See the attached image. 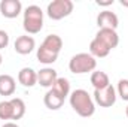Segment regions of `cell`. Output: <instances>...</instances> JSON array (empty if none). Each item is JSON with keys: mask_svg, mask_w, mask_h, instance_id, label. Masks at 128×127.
<instances>
[{"mask_svg": "<svg viewBox=\"0 0 128 127\" xmlns=\"http://www.w3.org/2000/svg\"><path fill=\"white\" fill-rule=\"evenodd\" d=\"M68 100H70V106L73 108V111L78 115H80L84 118H90L94 115L96 103H94V99L91 97V94L86 90L78 88V90L72 91L68 96Z\"/></svg>", "mask_w": 128, "mask_h": 127, "instance_id": "cell-1", "label": "cell"}, {"mask_svg": "<svg viewBox=\"0 0 128 127\" xmlns=\"http://www.w3.org/2000/svg\"><path fill=\"white\" fill-rule=\"evenodd\" d=\"M22 27L28 34H36L43 27V11L37 5H30L24 11Z\"/></svg>", "mask_w": 128, "mask_h": 127, "instance_id": "cell-2", "label": "cell"}, {"mask_svg": "<svg viewBox=\"0 0 128 127\" xmlns=\"http://www.w3.org/2000/svg\"><path fill=\"white\" fill-rule=\"evenodd\" d=\"M97 67V60L90 52H79L73 55L68 61V69L74 75H84L88 72H92Z\"/></svg>", "mask_w": 128, "mask_h": 127, "instance_id": "cell-3", "label": "cell"}, {"mask_svg": "<svg viewBox=\"0 0 128 127\" xmlns=\"http://www.w3.org/2000/svg\"><path fill=\"white\" fill-rule=\"evenodd\" d=\"M73 8H74V5L72 0H52L51 3H48L46 14L51 20L58 21V20L68 17L73 12Z\"/></svg>", "mask_w": 128, "mask_h": 127, "instance_id": "cell-4", "label": "cell"}, {"mask_svg": "<svg viewBox=\"0 0 128 127\" xmlns=\"http://www.w3.org/2000/svg\"><path fill=\"white\" fill-rule=\"evenodd\" d=\"M94 103L100 108H112L116 103V90L110 84L103 90H94Z\"/></svg>", "mask_w": 128, "mask_h": 127, "instance_id": "cell-5", "label": "cell"}, {"mask_svg": "<svg viewBox=\"0 0 128 127\" xmlns=\"http://www.w3.org/2000/svg\"><path fill=\"white\" fill-rule=\"evenodd\" d=\"M22 12V3L20 0H2L0 2V14L4 18H16Z\"/></svg>", "mask_w": 128, "mask_h": 127, "instance_id": "cell-6", "label": "cell"}, {"mask_svg": "<svg viewBox=\"0 0 128 127\" xmlns=\"http://www.w3.org/2000/svg\"><path fill=\"white\" fill-rule=\"evenodd\" d=\"M34 48H36V40H34L33 36L22 34V36H18V37L15 39L14 49H15V52L20 54V55H27V54H30Z\"/></svg>", "mask_w": 128, "mask_h": 127, "instance_id": "cell-7", "label": "cell"}, {"mask_svg": "<svg viewBox=\"0 0 128 127\" xmlns=\"http://www.w3.org/2000/svg\"><path fill=\"white\" fill-rule=\"evenodd\" d=\"M119 24V18L115 12H110V11H103L97 15V26L98 29H112V30H116Z\"/></svg>", "mask_w": 128, "mask_h": 127, "instance_id": "cell-8", "label": "cell"}, {"mask_svg": "<svg viewBox=\"0 0 128 127\" xmlns=\"http://www.w3.org/2000/svg\"><path fill=\"white\" fill-rule=\"evenodd\" d=\"M58 79V73L52 67H43L37 72V84L43 88H51Z\"/></svg>", "mask_w": 128, "mask_h": 127, "instance_id": "cell-9", "label": "cell"}, {"mask_svg": "<svg viewBox=\"0 0 128 127\" xmlns=\"http://www.w3.org/2000/svg\"><path fill=\"white\" fill-rule=\"evenodd\" d=\"M40 46H42L43 49H46L48 52L58 55V54L61 52V48H63V39H61L58 34H48V36L43 39V42H42Z\"/></svg>", "mask_w": 128, "mask_h": 127, "instance_id": "cell-10", "label": "cell"}, {"mask_svg": "<svg viewBox=\"0 0 128 127\" xmlns=\"http://www.w3.org/2000/svg\"><path fill=\"white\" fill-rule=\"evenodd\" d=\"M18 82L26 88H32L37 84V72L32 67H22L18 72Z\"/></svg>", "mask_w": 128, "mask_h": 127, "instance_id": "cell-11", "label": "cell"}, {"mask_svg": "<svg viewBox=\"0 0 128 127\" xmlns=\"http://www.w3.org/2000/svg\"><path fill=\"white\" fill-rule=\"evenodd\" d=\"M96 37L100 39L101 42H104L110 49L116 48L118 43H119V36H118V33H116V30H112V29H98Z\"/></svg>", "mask_w": 128, "mask_h": 127, "instance_id": "cell-12", "label": "cell"}, {"mask_svg": "<svg viewBox=\"0 0 128 127\" xmlns=\"http://www.w3.org/2000/svg\"><path fill=\"white\" fill-rule=\"evenodd\" d=\"M110 48L104 43V42H101L100 39H97L94 37L92 40H91V43H90V54L94 57V58H103V57H107L109 54H110Z\"/></svg>", "mask_w": 128, "mask_h": 127, "instance_id": "cell-13", "label": "cell"}, {"mask_svg": "<svg viewBox=\"0 0 128 127\" xmlns=\"http://www.w3.org/2000/svg\"><path fill=\"white\" fill-rule=\"evenodd\" d=\"M16 90V82L14 76L3 73L0 75V96H12Z\"/></svg>", "mask_w": 128, "mask_h": 127, "instance_id": "cell-14", "label": "cell"}, {"mask_svg": "<svg viewBox=\"0 0 128 127\" xmlns=\"http://www.w3.org/2000/svg\"><path fill=\"white\" fill-rule=\"evenodd\" d=\"M43 103H45V106H46L48 109H51V111H58V109L64 105V99L60 97L54 90L49 88V90L46 91L45 97H43Z\"/></svg>", "mask_w": 128, "mask_h": 127, "instance_id": "cell-15", "label": "cell"}, {"mask_svg": "<svg viewBox=\"0 0 128 127\" xmlns=\"http://www.w3.org/2000/svg\"><path fill=\"white\" fill-rule=\"evenodd\" d=\"M91 84L94 87V90H103L106 87L110 85V79H109V75L106 72H101V70H96L91 73Z\"/></svg>", "mask_w": 128, "mask_h": 127, "instance_id": "cell-16", "label": "cell"}, {"mask_svg": "<svg viewBox=\"0 0 128 127\" xmlns=\"http://www.w3.org/2000/svg\"><path fill=\"white\" fill-rule=\"evenodd\" d=\"M51 90H54L60 97H63L66 100L67 96H70V82L67 78H63V76H58V79L55 81V84L51 87Z\"/></svg>", "mask_w": 128, "mask_h": 127, "instance_id": "cell-17", "label": "cell"}, {"mask_svg": "<svg viewBox=\"0 0 128 127\" xmlns=\"http://www.w3.org/2000/svg\"><path fill=\"white\" fill-rule=\"evenodd\" d=\"M10 103H12V108H14V117H12V120H15V121L21 120L26 115V111H27L26 102L21 97H12Z\"/></svg>", "mask_w": 128, "mask_h": 127, "instance_id": "cell-18", "label": "cell"}, {"mask_svg": "<svg viewBox=\"0 0 128 127\" xmlns=\"http://www.w3.org/2000/svg\"><path fill=\"white\" fill-rule=\"evenodd\" d=\"M36 57H37V61L42 64H52L57 61V58H58V55H55V54H51V52H48L46 49H43L42 46H39L37 48V52H36Z\"/></svg>", "mask_w": 128, "mask_h": 127, "instance_id": "cell-19", "label": "cell"}, {"mask_svg": "<svg viewBox=\"0 0 128 127\" xmlns=\"http://www.w3.org/2000/svg\"><path fill=\"white\" fill-rule=\"evenodd\" d=\"M14 117V108L10 100H2L0 102V120H12Z\"/></svg>", "mask_w": 128, "mask_h": 127, "instance_id": "cell-20", "label": "cell"}, {"mask_svg": "<svg viewBox=\"0 0 128 127\" xmlns=\"http://www.w3.org/2000/svg\"><path fill=\"white\" fill-rule=\"evenodd\" d=\"M118 96L122 99V100H127L128 102V79H119L118 81Z\"/></svg>", "mask_w": 128, "mask_h": 127, "instance_id": "cell-21", "label": "cell"}, {"mask_svg": "<svg viewBox=\"0 0 128 127\" xmlns=\"http://www.w3.org/2000/svg\"><path fill=\"white\" fill-rule=\"evenodd\" d=\"M9 45V34L4 30H0V49H4Z\"/></svg>", "mask_w": 128, "mask_h": 127, "instance_id": "cell-22", "label": "cell"}, {"mask_svg": "<svg viewBox=\"0 0 128 127\" xmlns=\"http://www.w3.org/2000/svg\"><path fill=\"white\" fill-rule=\"evenodd\" d=\"M97 5H98V6H110V5H113V0H107V2L97 0Z\"/></svg>", "mask_w": 128, "mask_h": 127, "instance_id": "cell-23", "label": "cell"}, {"mask_svg": "<svg viewBox=\"0 0 128 127\" xmlns=\"http://www.w3.org/2000/svg\"><path fill=\"white\" fill-rule=\"evenodd\" d=\"M2 127H20V126L16 123H14V121H9V123H4Z\"/></svg>", "mask_w": 128, "mask_h": 127, "instance_id": "cell-24", "label": "cell"}, {"mask_svg": "<svg viewBox=\"0 0 128 127\" xmlns=\"http://www.w3.org/2000/svg\"><path fill=\"white\" fill-rule=\"evenodd\" d=\"M121 5L125 6V8H128V0H121Z\"/></svg>", "mask_w": 128, "mask_h": 127, "instance_id": "cell-25", "label": "cell"}, {"mask_svg": "<svg viewBox=\"0 0 128 127\" xmlns=\"http://www.w3.org/2000/svg\"><path fill=\"white\" fill-rule=\"evenodd\" d=\"M2 63H3V55L0 54V66H2Z\"/></svg>", "mask_w": 128, "mask_h": 127, "instance_id": "cell-26", "label": "cell"}, {"mask_svg": "<svg viewBox=\"0 0 128 127\" xmlns=\"http://www.w3.org/2000/svg\"><path fill=\"white\" fill-rule=\"evenodd\" d=\"M125 114H127V117H128V106H127V109H125Z\"/></svg>", "mask_w": 128, "mask_h": 127, "instance_id": "cell-27", "label": "cell"}]
</instances>
